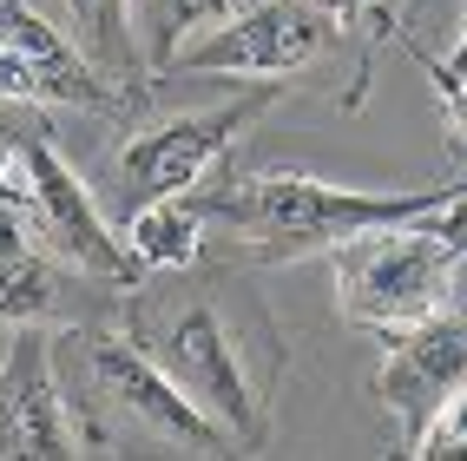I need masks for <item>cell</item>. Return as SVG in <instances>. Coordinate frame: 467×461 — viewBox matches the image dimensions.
Instances as JSON below:
<instances>
[{
  "label": "cell",
  "mask_w": 467,
  "mask_h": 461,
  "mask_svg": "<svg viewBox=\"0 0 467 461\" xmlns=\"http://www.w3.org/2000/svg\"><path fill=\"white\" fill-rule=\"evenodd\" d=\"M428 231H441V237L454 244V251L467 257V198H454L448 211H434V218H428Z\"/></svg>",
  "instance_id": "cell-18"
},
{
  "label": "cell",
  "mask_w": 467,
  "mask_h": 461,
  "mask_svg": "<svg viewBox=\"0 0 467 461\" xmlns=\"http://www.w3.org/2000/svg\"><path fill=\"white\" fill-rule=\"evenodd\" d=\"M336 40H342V7H329V0H257V7L217 20L192 47H178L165 73H217V79L264 86L296 67H317L323 53H336Z\"/></svg>",
  "instance_id": "cell-5"
},
{
  "label": "cell",
  "mask_w": 467,
  "mask_h": 461,
  "mask_svg": "<svg viewBox=\"0 0 467 461\" xmlns=\"http://www.w3.org/2000/svg\"><path fill=\"white\" fill-rule=\"evenodd\" d=\"M467 198V184H434V192H349L329 178H303V172H251L237 178L217 211L257 244V251H309V244H336L362 237V231H389V225H428L434 211H448Z\"/></svg>",
  "instance_id": "cell-2"
},
{
  "label": "cell",
  "mask_w": 467,
  "mask_h": 461,
  "mask_svg": "<svg viewBox=\"0 0 467 461\" xmlns=\"http://www.w3.org/2000/svg\"><path fill=\"white\" fill-rule=\"evenodd\" d=\"M59 389L79 442L119 461H244V448L184 395L139 336L73 330L59 336Z\"/></svg>",
  "instance_id": "cell-1"
},
{
  "label": "cell",
  "mask_w": 467,
  "mask_h": 461,
  "mask_svg": "<svg viewBox=\"0 0 467 461\" xmlns=\"http://www.w3.org/2000/svg\"><path fill=\"white\" fill-rule=\"evenodd\" d=\"M421 59V73L434 79V100H441V112H448V126H454V139L467 145V79H454L441 59H428V53H415Z\"/></svg>",
  "instance_id": "cell-16"
},
{
  "label": "cell",
  "mask_w": 467,
  "mask_h": 461,
  "mask_svg": "<svg viewBox=\"0 0 467 461\" xmlns=\"http://www.w3.org/2000/svg\"><path fill=\"white\" fill-rule=\"evenodd\" d=\"M53 270L14 211H0V323H34L53 310Z\"/></svg>",
  "instance_id": "cell-12"
},
{
  "label": "cell",
  "mask_w": 467,
  "mask_h": 461,
  "mask_svg": "<svg viewBox=\"0 0 467 461\" xmlns=\"http://www.w3.org/2000/svg\"><path fill=\"white\" fill-rule=\"evenodd\" d=\"M257 112H264L257 100H231V106H211V112H178V119L145 126L119 152V192L132 198V211L159 204V198H184L237 145V132L251 126Z\"/></svg>",
  "instance_id": "cell-8"
},
{
  "label": "cell",
  "mask_w": 467,
  "mask_h": 461,
  "mask_svg": "<svg viewBox=\"0 0 467 461\" xmlns=\"http://www.w3.org/2000/svg\"><path fill=\"white\" fill-rule=\"evenodd\" d=\"M454 395H467V310H441L434 323L395 336L376 369V403L409 428H428Z\"/></svg>",
  "instance_id": "cell-9"
},
{
  "label": "cell",
  "mask_w": 467,
  "mask_h": 461,
  "mask_svg": "<svg viewBox=\"0 0 467 461\" xmlns=\"http://www.w3.org/2000/svg\"><path fill=\"white\" fill-rule=\"evenodd\" d=\"M20 225L40 237V251H53L59 264H73L86 277L106 284H139V257L126 251V237H112V225L99 218L92 192L79 184V172L59 159L53 139H26V204Z\"/></svg>",
  "instance_id": "cell-6"
},
{
  "label": "cell",
  "mask_w": 467,
  "mask_h": 461,
  "mask_svg": "<svg viewBox=\"0 0 467 461\" xmlns=\"http://www.w3.org/2000/svg\"><path fill=\"white\" fill-rule=\"evenodd\" d=\"M198 244H204V204L192 198L139 204L126 225V251L139 257V270H184L198 264Z\"/></svg>",
  "instance_id": "cell-11"
},
{
  "label": "cell",
  "mask_w": 467,
  "mask_h": 461,
  "mask_svg": "<svg viewBox=\"0 0 467 461\" xmlns=\"http://www.w3.org/2000/svg\"><path fill=\"white\" fill-rule=\"evenodd\" d=\"M67 389L47 376V343L20 336L0 369V461H79Z\"/></svg>",
  "instance_id": "cell-10"
},
{
  "label": "cell",
  "mask_w": 467,
  "mask_h": 461,
  "mask_svg": "<svg viewBox=\"0 0 467 461\" xmlns=\"http://www.w3.org/2000/svg\"><path fill=\"white\" fill-rule=\"evenodd\" d=\"M20 204H26V139L0 132V211L20 218Z\"/></svg>",
  "instance_id": "cell-17"
},
{
  "label": "cell",
  "mask_w": 467,
  "mask_h": 461,
  "mask_svg": "<svg viewBox=\"0 0 467 461\" xmlns=\"http://www.w3.org/2000/svg\"><path fill=\"white\" fill-rule=\"evenodd\" d=\"M145 14H151V53H159V67H171V53L211 34L217 20H231L237 0H145Z\"/></svg>",
  "instance_id": "cell-14"
},
{
  "label": "cell",
  "mask_w": 467,
  "mask_h": 461,
  "mask_svg": "<svg viewBox=\"0 0 467 461\" xmlns=\"http://www.w3.org/2000/svg\"><path fill=\"white\" fill-rule=\"evenodd\" d=\"M329 7H342V0H329Z\"/></svg>",
  "instance_id": "cell-20"
},
{
  "label": "cell",
  "mask_w": 467,
  "mask_h": 461,
  "mask_svg": "<svg viewBox=\"0 0 467 461\" xmlns=\"http://www.w3.org/2000/svg\"><path fill=\"white\" fill-rule=\"evenodd\" d=\"M73 20V40L99 59L106 73L139 67V34H132V0H59Z\"/></svg>",
  "instance_id": "cell-13"
},
{
  "label": "cell",
  "mask_w": 467,
  "mask_h": 461,
  "mask_svg": "<svg viewBox=\"0 0 467 461\" xmlns=\"http://www.w3.org/2000/svg\"><path fill=\"white\" fill-rule=\"evenodd\" d=\"M454 79H467V20H461V40H454V59H441Z\"/></svg>",
  "instance_id": "cell-19"
},
{
  "label": "cell",
  "mask_w": 467,
  "mask_h": 461,
  "mask_svg": "<svg viewBox=\"0 0 467 461\" xmlns=\"http://www.w3.org/2000/svg\"><path fill=\"white\" fill-rule=\"evenodd\" d=\"M409 461H467V395H454V403L434 415L428 428H415L409 435Z\"/></svg>",
  "instance_id": "cell-15"
},
{
  "label": "cell",
  "mask_w": 467,
  "mask_h": 461,
  "mask_svg": "<svg viewBox=\"0 0 467 461\" xmlns=\"http://www.w3.org/2000/svg\"><path fill=\"white\" fill-rule=\"evenodd\" d=\"M0 100L106 112L119 100V86L79 40H67L53 20H40L26 7V0H0Z\"/></svg>",
  "instance_id": "cell-7"
},
{
  "label": "cell",
  "mask_w": 467,
  "mask_h": 461,
  "mask_svg": "<svg viewBox=\"0 0 467 461\" xmlns=\"http://www.w3.org/2000/svg\"><path fill=\"white\" fill-rule=\"evenodd\" d=\"M139 343L244 455H257L270 442V403H264V382L251 369V350L231 336V323L217 317L211 297L165 303V317L145 323Z\"/></svg>",
  "instance_id": "cell-4"
},
{
  "label": "cell",
  "mask_w": 467,
  "mask_h": 461,
  "mask_svg": "<svg viewBox=\"0 0 467 461\" xmlns=\"http://www.w3.org/2000/svg\"><path fill=\"white\" fill-rule=\"evenodd\" d=\"M336 303L342 317L368 336H409L421 323H434L441 310H454V270L461 251L428 231V225H389V231H362L342 237L336 251Z\"/></svg>",
  "instance_id": "cell-3"
}]
</instances>
